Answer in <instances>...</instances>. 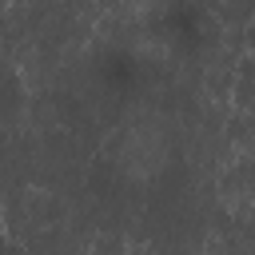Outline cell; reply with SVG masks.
Listing matches in <instances>:
<instances>
[{
  "label": "cell",
  "mask_w": 255,
  "mask_h": 255,
  "mask_svg": "<svg viewBox=\"0 0 255 255\" xmlns=\"http://www.w3.org/2000/svg\"><path fill=\"white\" fill-rule=\"evenodd\" d=\"M120 171H131V175H155L163 163H167V139H163V131L159 128H147V124H139V128H128L124 135H120Z\"/></svg>",
  "instance_id": "obj_1"
}]
</instances>
